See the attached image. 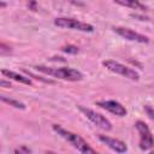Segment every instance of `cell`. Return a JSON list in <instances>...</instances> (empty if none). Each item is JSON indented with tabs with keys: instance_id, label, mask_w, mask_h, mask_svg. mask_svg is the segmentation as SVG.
<instances>
[{
	"instance_id": "4fadbf2b",
	"label": "cell",
	"mask_w": 154,
	"mask_h": 154,
	"mask_svg": "<svg viewBox=\"0 0 154 154\" xmlns=\"http://www.w3.org/2000/svg\"><path fill=\"white\" fill-rule=\"evenodd\" d=\"M60 51L64 53H69V54H77L79 52V48L73 45H66V46H63L60 48Z\"/></svg>"
},
{
	"instance_id": "7a4b0ae2",
	"label": "cell",
	"mask_w": 154,
	"mask_h": 154,
	"mask_svg": "<svg viewBox=\"0 0 154 154\" xmlns=\"http://www.w3.org/2000/svg\"><path fill=\"white\" fill-rule=\"evenodd\" d=\"M34 67L45 75H48L58 79L69 81V82H78L83 78L82 72L72 67H48L45 65H36Z\"/></svg>"
},
{
	"instance_id": "8fae6325",
	"label": "cell",
	"mask_w": 154,
	"mask_h": 154,
	"mask_svg": "<svg viewBox=\"0 0 154 154\" xmlns=\"http://www.w3.org/2000/svg\"><path fill=\"white\" fill-rule=\"evenodd\" d=\"M114 4L124 7H129L132 10H140V11H146L147 7L140 1V0H113Z\"/></svg>"
},
{
	"instance_id": "5bb4252c",
	"label": "cell",
	"mask_w": 154,
	"mask_h": 154,
	"mask_svg": "<svg viewBox=\"0 0 154 154\" xmlns=\"http://www.w3.org/2000/svg\"><path fill=\"white\" fill-rule=\"evenodd\" d=\"M23 72H24L26 76L32 77V78H35V79H38V81H41V82H45V83H48V84H54V83H55L53 79H49V78H43V77H41V76H36V75H34V73L29 72L28 70H23Z\"/></svg>"
},
{
	"instance_id": "9c48e42d",
	"label": "cell",
	"mask_w": 154,
	"mask_h": 154,
	"mask_svg": "<svg viewBox=\"0 0 154 154\" xmlns=\"http://www.w3.org/2000/svg\"><path fill=\"white\" fill-rule=\"evenodd\" d=\"M97 137L102 143H105L108 148H111L112 150H114L117 153H125L128 150V146L125 144V142H123L118 138L109 137V136H106V135H99Z\"/></svg>"
},
{
	"instance_id": "2e32d148",
	"label": "cell",
	"mask_w": 154,
	"mask_h": 154,
	"mask_svg": "<svg viewBox=\"0 0 154 154\" xmlns=\"http://www.w3.org/2000/svg\"><path fill=\"white\" fill-rule=\"evenodd\" d=\"M13 153L14 154H30V153H32V150L30 148H28L26 146H20L18 148H14Z\"/></svg>"
},
{
	"instance_id": "8992f818",
	"label": "cell",
	"mask_w": 154,
	"mask_h": 154,
	"mask_svg": "<svg viewBox=\"0 0 154 154\" xmlns=\"http://www.w3.org/2000/svg\"><path fill=\"white\" fill-rule=\"evenodd\" d=\"M135 128L140 134V142H138V147L141 150H150L154 147V137L150 132L149 126L142 122V120H137L135 123Z\"/></svg>"
},
{
	"instance_id": "ffe728a7",
	"label": "cell",
	"mask_w": 154,
	"mask_h": 154,
	"mask_svg": "<svg viewBox=\"0 0 154 154\" xmlns=\"http://www.w3.org/2000/svg\"><path fill=\"white\" fill-rule=\"evenodd\" d=\"M6 6H7V4L4 0H0V8H5Z\"/></svg>"
},
{
	"instance_id": "5b68a950",
	"label": "cell",
	"mask_w": 154,
	"mask_h": 154,
	"mask_svg": "<svg viewBox=\"0 0 154 154\" xmlns=\"http://www.w3.org/2000/svg\"><path fill=\"white\" fill-rule=\"evenodd\" d=\"M77 108L79 112H82L94 125H96L97 128L105 130V131H109L112 129V123L105 117L102 116L101 113H97L95 111H93L91 108H88V107H84L82 105H77Z\"/></svg>"
},
{
	"instance_id": "ac0fdd59",
	"label": "cell",
	"mask_w": 154,
	"mask_h": 154,
	"mask_svg": "<svg viewBox=\"0 0 154 154\" xmlns=\"http://www.w3.org/2000/svg\"><path fill=\"white\" fill-rule=\"evenodd\" d=\"M28 8L31 11H37V0H28Z\"/></svg>"
},
{
	"instance_id": "9a60e30c",
	"label": "cell",
	"mask_w": 154,
	"mask_h": 154,
	"mask_svg": "<svg viewBox=\"0 0 154 154\" xmlns=\"http://www.w3.org/2000/svg\"><path fill=\"white\" fill-rule=\"evenodd\" d=\"M11 52H12V48L10 47V46H7L5 42H1L0 43V55H8V54H11Z\"/></svg>"
},
{
	"instance_id": "6da1fadb",
	"label": "cell",
	"mask_w": 154,
	"mask_h": 154,
	"mask_svg": "<svg viewBox=\"0 0 154 154\" xmlns=\"http://www.w3.org/2000/svg\"><path fill=\"white\" fill-rule=\"evenodd\" d=\"M52 129L54 132H57L61 138H64L66 142H69L79 153H87V154H95L96 153V150L94 148H91L89 146V143L83 137H81L78 134H75L70 130H66L61 125H58V124H53Z\"/></svg>"
},
{
	"instance_id": "277c9868",
	"label": "cell",
	"mask_w": 154,
	"mask_h": 154,
	"mask_svg": "<svg viewBox=\"0 0 154 154\" xmlns=\"http://www.w3.org/2000/svg\"><path fill=\"white\" fill-rule=\"evenodd\" d=\"M54 25L59 28H65V29H72L77 31H83V32H93L94 26L89 23L78 20L76 18H70V17H58L54 19Z\"/></svg>"
},
{
	"instance_id": "3957f363",
	"label": "cell",
	"mask_w": 154,
	"mask_h": 154,
	"mask_svg": "<svg viewBox=\"0 0 154 154\" xmlns=\"http://www.w3.org/2000/svg\"><path fill=\"white\" fill-rule=\"evenodd\" d=\"M102 65L111 72L113 73H117V75H120L125 78H129L131 81H138L140 79V75L137 71H135L134 69L119 63V61H116L113 59H106L102 61Z\"/></svg>"
},
{
	"instance_id": "e0dca14e",
	"label": "cell",
	"mask_w": 154,
	"mask_h": 154,
	"mask_svg": "<svg viewBox=\"0 0 154 154\" xmlns=\"http://www.w3.org/2000/svg\"><path fill=\"white\" fill-rule=\"evenodd\" d=\"M143 109H144L146 114L149 117V119H152L154 122V108L152 106H149V105H144L143 106Z\"/></svg>"
},
{
	"instance_id": "d6986e66",
	"label": "cell",
	"mask_w": 154,
	"mask_h": 154,
	"mask_svg": "<svg viewBox=\"0 0 154 154\" xmlns=\"http://www.w3.org/2000/svg\"><path fill=\"white\" fill-rule=\"evenodd\" d=\"M0 85H1V87H5V88H11V87H12L11 83H10V81L7 82V81H5L4 78L0 79Z\"/></svg>"
},
{
	"instance_id": "ba28073f",
	"label": "cell",
	"mask_w": 154,
	"mask_h": 154,
	"mask_svg": "<svg viewBox=\"0 0 154 154\" xmlns=\"http://www.w3.org/2000/svg\"><path fill=\"white\" fill-rule=\"evenodd\" d=\"M95 105L118 117H125L128 114V109L116 100H99L95 102Z\"/></svg>"
},
{
	"instance_id": "30bf717a",
	"label": "cell",
	"mask_w": 154,
	"mask_h": 154,
	"mask_svg": "<svg viewBox=\"0 0 154 154\" xmlns=\"http://www.w3.org/2000/svg\"><path fill=\"white\" fill-rule=\"evenodd\" d=\"M1 75L4 77H7L8 79H13L18 83H22V84H26V85H32V81L30 79L29 76H24V75H20L18 72H14V71H11V70H6V69H1Z\"/></svg>"
},
{
	"instance_id": "7c38bea8",
	"label": "cell",
	"mask_w": 154,
	"mask_h": 154,
	"mask_svg": "<svg viewBox=\"0 0 154 154\" xmlns=\"http://www.w3.org/2000/svg\"><path fill=\"white\" fill-rule=\"evenodd\" d=\"M0 99H1L2 102L7 103V105H10V106H12V107H14L17 109H25V105L23 102H20L19 100H16V99H12V97H7L5 95H1Z\"/></svg>"
},
{
	"instance_id": "52a82bcc",
	"label": "cell",
	"mask_w": 154,
	"mask_h": 154,
	"mask_svg": "<svg viewBox=\"0 0 154 154\" xmlns=\"http://www.w3.org/2000/svg\"><path fill=\"white\" fill-rule=\"evenodd\" d=\"M112 30L119 35L120 37L128 40V41H134V42H138V43H148L149 38L146 35H142L137 31H134L132 29L125 28V26H112Z\"/></svg>"
}]
</instances>
